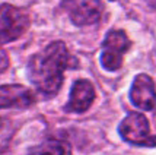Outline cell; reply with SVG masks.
Wrapping results in <instances>:
<instances>
[{
    "mask_svg": "<svg viewBox=\"0 0 156 155\" xmlns=\"http://www.w3.org/2000/svg\"><path fill=\"white\" fill-rule=\"evenodd\" d=\"M70 53L63 41H53L34 53L27 63V76L37 91L45 97H54L64 82Z\"/></svg>",
    "mask_w": 156,
    "mask_h": 155,
    "instance_id": "cell-1",
    "label": "cell"
},
{
    "mask_svg": "<svg viewBox=\"0 0 156 155\" xmlns=\"http://www.w3.org/2000/svg\"><path fill=\"white\" fill-rule=\"evenodd\" d=\"M131 47V41L126 31L109 29L102 41V51L99 56L101 68L107 72H117L122 66L124 56Z\"/></svg>",
    "mask_w": 156,
    "mask_h": 155,
    "instance_id": "cell-2",
    "label": "cell"
},
{
    "mask_svg": "<svg viewBox=\"0 0 156 155\" xmlns=\"http://www.w3.org/2000/svg\"><path fill=\"white\" fill-rule=\"evenodd\" d=\"M31 27L27 10L10 3L0 5V46L19 40Z\"/></svg>",
    "mask_w": 156,
    "mask_h": 155,
    "instance_id": "cell-3",
    "label": "cell"
},
{
    "mask_svg": "<svg viewBox=\"0 0 156 155\" xmlns=\"http://www.w3.org/2000/svg\"><path fill=\"white\" fill-rule=\"evenodd\" d=\"M118 133L126 142L137 146H156V136L150 135V124L142 113H129L118 126Z\"/></svg>",
    "mask_w": 156,
    "mask_h": 155,
    "instance_id": "cell-4",
    "label": "cell"
},
{
    "mask_svg": "<svg viewBox=\"0 0 156 155\" xmlns=\"http://www.w3.org/2000/svg\"><path fill=\"white\" fill-rule=\"evenodd\" d=\"M61 9L75 27L94 25L104 15L102 0H61Z\"/></svg>",
    "mask_w": 156,
    "mask_h": 155,
    "instance_id": "cell-5",
    "label": "cell"
},
{
    "mask_svg": "<svg viewBox=\"0 0 156 155\" xmlns=\"http://www.w3.org/2000/svg\"><path fill=\"white\" fill-rule=\"evenodd\" d=\"M129 98L131 104L139 110H153L156 107V87L152 76L147 73L136 75L130 87Z\"/></svg>",
    "mask_w": 156,
    "mask_h": 155,
    "instance_id": "cell-6",
    "label": "cell"
},
{
    "mask_svg": "<svg viewBox=\"0 0 156 155\" xmlns=\"http://www.w3.org/2000/svg\"><path fill=\"white\" fill-rule=\"evenodd\" d=\"M95 101V87L89 79H76L64 105L67 113H85Z\"/></svg>",
    "mask_w": 156,
    "mask_h": 155,
    "instance_id": "cell-7",
    "label": "cell"
},
{
    "mask_svg": "<svg viewBox=\"0 0 156 155\" xmlns=\"http://www.w3.org/2000/svg\"><path fill=\"white\" fill-rule=\"evenodd\" d=\"M35 102L32 89L20 83L0 85V110L5 108H28Z\"/></svg>",
    "mask_w": 156,
    "mask_h": 155,
    "instance_id": "cell-8",
    "label": "cell"
},
{
    "mask_svg": "<svg viewBox=\"0 0 156 155\" xmlns=\"http://www.w3.org/2000/svg\"><path fill=\"white\" fill-rule=\"evenodd\" d=\"M27 155H72V146L64 141L50 139L31 148Z\"/></svg>",
    "mask_w": 156,
    "mask_h": 155,
    "instance_id": "cell-9",
    "label": "cell"
},
{
    "mask_svg": "<svg viewBox=\"0 0 156 155\" xmlns=\"http://www.w3.org/2000/svg\"><path fill=\"white\" fill-rule=\"evenodd\" d=\"M12 136H13V130H12V124L0 117V154L5 152L9 145H10V141H12Z\"/></svg>",
    "mask_w": 156,
    "mask_h": 155,
    "instance_id": "cell-10",
    "label": "cell"
},
{
    "mask_svg": "<svg viewBox=\"0 0 156 155\" xmlns=\"http://www.w3.org/2000/svg\"><path fill=\"white\" fill-rule=\"evenodd\" d=\"M7 68H9V56L0 46V75L3 72H6Z\"/></svg>",
    "mask_w": 156,
    "mask_h": 155,
    "instance_id": "cell-11",
    "label": "cell"
},
{
    "mask_svg": "<svg viewBox=\"0 0 156 155\" xmlns=\"http://www.w3.org/2000/svg\"><path fill=\"white\" fill-rule=\"evenodd\" d=\"M147 3H149L150 6H153V7H156V0H146Z\"/></svg>",
    "mask_w": 156,
    "mask_h": 155,
    "instance_id": "cell-12",
    "label": "cell"
}]
</instances>
